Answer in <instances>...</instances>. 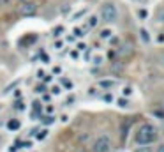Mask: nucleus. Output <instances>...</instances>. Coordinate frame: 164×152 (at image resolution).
I'll use <instances>...</instances> for the list:
<instances>
[{
	"instance_id": "1",
	"label": "nucleus",
	"mask_w": 164,
	"mask_h": 152,
	"mask_svg": "<svg viewBox=\"0 0 164 152\" xmlns=\"http://www.w3.org/2000/svg\"><path fill=\"white\" fill-rule=\"evenodd\" d=\"M157 140V129L152 124H143L136 133V143L138 145H148Z\"/></svg>"
},
{
	"instance_id": "2",
	"label": "nucleus",
	"mask_w": 164,
	"mask_h": 152,
	"mask_svg": "<svg viewBox=\"0 0 164 152\" xmlns=\"http://www.w3.org/2000/svg\"><path fill=\"white\" fill-rule=\"evenodd\" d=\"M101 16H102V19H104L106 23H115V21L118 19V9H117V5L111 4V2L104 4V5L101 7Z\"/></svg>"
},
{
	"instance_id": "3",
	"label": "nucleus",
	"mask_w": 164,
	"mask_h": 152,
	"mask_svg": "<svg viewBox=\"0 0 164 152\" xmlns=\"http://www.w3.org/2000/svg\"><path fill=\"white\" fill-rule=\"evenodd\" d=\"M111 149V140L108 136H99L95 142V152H108Z\"/></svg>"
},
{
	"instance_id": "4",
	"label": "nucleus",
	"mask_w": 164,
	"mask_h": 152,
	"mask_svg": "<svg viewBox=\"0 0 164 152\" xmlns=\"http://www.w3.org/2000/svg\"><path fill=\"white\" fill-rule=\"evenodd\" d=\"M19 14L21 16H34L35 14V11H37V5L34 4V2H25V4H21L19 5Z\"/></svg>"
},
{
	"instance_id": "5",
	"label": "nucleus",
	"mask_w": 164,
	"mask_h": 152,
	"mask_svg": "<svg viewBox=\"0 0 164 152\" xmlns=\"http://www.w3.org/2000/svg\"><path fill=\"white\" fill-rule=\"evenodd\" d=\"M21 128V122L18 120V119H11L9 122H7V129H11V131H16V129H19Z\"/></svg>"
},
{
	"instance_id": "6",
	"label": "nucleus",
	"mask_w": 164,
	"mask_h": 152,
	"mask_svg": "<svg viewBox=\"0 0 164 152\" xmlns=\"http://www.w3.org/2000/svg\"><path fill=\"white\" fill-rule=\"evenodd\" d=\"M41 115V103L39 101H34V106H32V119H37Z\"/></svg>"
},
{
	"instance_id": "7",
	"label": "nucleus",
	"mask_w": 164,
	"mask_h": 152,
	"mask_svg": "<svg viewBox=\"0 0 164 152\" xmlns=\"http://www.w3.org/2000/svg\"><path fill=\"white\" fill-rule=\"evenodd\" d=\"M131 51H132V50H131V44H124V46L118 50V55H120V57H124V55H129Z\"/></svg>"
},
{
	"instance_id": "8",
	"label": "nucleus",
	"mask_w": 164,
	"mask_h": 152,
	"mask_svg": "<svg viewBox=\"0 0 164 152\" xmlns=\"http://www.w3.org/2000/svg\"><path fill=\"white\" fill-rule=\"evenodd\" d=\"M87 25H88V27H90V28H94V27H95V25H97V18H95V16H92V18H90V19H88V23H87Z\"/></svg>"
},
{
	"instance_id": "9",
	"label": "nucleus",
	"mask_w": 164,
	"mask_h": 152,
	"mask_svg": "<svg viewBox=\"0 0 164 152\" xmlns=\"http://www.w3.org/2000/svg\"><path fill=\"white\" fill-rule=\"evenodd\" d=\"M42 122H44L46 126H49V124H53V122H55V117H51V115H49V117H44V119H42Z\"/></svg>"
},
{
	"instance_id": "10",
	"label": "nucleus",
	"mask_w": 164,
	"mask_h": 152,
	"mask_svg": "<svg viewBox=\"0 0 164 152\" xmlns=\"http://www.w3.org/2000/svg\"><path fill=\"white\" fill-rule=\"evenodd\" d=\"M46 135H48V131H46V129L37 131V140H44V138H46Z\"/></svg>"
},
{
	"instance_id": "11",
	"label": "nucleus",
	"mask_w": 164,
	"mask_h": 152,
	"mask_svg": "<svg viewBox=\"0 0 164 152\" xmlns=\"http://www.w3.org/2000/svg\"><path fill=\"white\" fill-rule=\"evenodd\" d=\"M99 85H101V87H104V89H110V87H113V85H115V81H101Z\"/></svg>"
},
{
	"instance_id": "12",
	"label": "nucleus",
	"mask_w": 164,
	"mask_h": 152,
	"mask_svg": "<svg viewBox=\"0 0 164 152\" xmlns=\"http://www.w3.org/2000/svg\"><path fill=\"white\" fill-rule=\"evenodd\" d=\"M14 110H19V112H23V110H25V104H23L21 101H18V103H14Z\"/></svg>"
},
{
	"instance_id": "13",
	"label": "nucleus",
	"mask_w": 164,
	"mask_h": 152,
	"mask_svg": "<svg viewBox=\"0 0 164 152\" xmlns=\"http://www.w3.org/2000/svg\"><path fill=\"white\" fill-rule=\"evenodd\" d=\"M60 32H64V27H57V28L53 30V35H55V37H58V35H60Z\"/></svg>"
},
{
	"instance_id": "14",
	"label": "nucleus",
	"mask_w": 164,
	"mask_h": 152,
	"mask_svg": "<svg viewBox=\"0 0 164 152\" xmlns=\"http://www.w3.org/2000/svg\"><path fill=\"white\" fill-rule=\"evenodd\" d=\"M44 90H46V87H44V85H39V87H35V92H39V94H42Z\"/></svg>"
},
{
	"instance_id": "15",
	"label": "nucleus",
	"mask_w": 164,
	"mask_h": 152,
	"mask_svg": "<svg viewBox=\"0 0 164 152\" xmlns=\"http://www.w3.org/2000/svg\"><path fill=\"white\" fill-rule=\"evenodd\" d=\"M110 34H111L110 30H102V32H101V37H110Z\"/></svg>"
},
{
	"instance_id": "16",
	"label": "nucleus",
	"mask_w": 164,
	"mask_h": 152,
	"mask_svg": "<svg viewBox=\"0 0 164 152\" xmlns=\"http://www.w3.org/2000/svg\"><path fill=\"white\" fill-rule=\"evenodd\" d=\"M134 152H150V149H147V147H140V149H136Z\"/></svg>"
},
{
	"instance_id": "17",
	"label": "nucleus",
	"mask_w": 164,
	"mask_h": 152,
	"mask_svg": "<svg viewBox=\"0 0 164 152\" xmlns=\"http://www.w3.org/2000/svg\"><path fill=\"white\" fill-rule=\"evenodd\" d=\"M74 35H78V37H81V35H83V32H81L79 28H74Z\"/></svg>"
},
{
	"instance_id": "18",
	"label": "nucleus",
	"mask_w": 164,
	"mask_h": 152,
	"mask_svg": "<svg viewBox=\"0 0 164 152\" xmlns=\"http://www.w3.org/2000/svg\"><path fill=\"white\" fill-rule=\"evenodd\" d=\"M62 46H64V43H62V41H57V43H55V48H57V50H60Z\"/></svg>"
},
{
	"instance_id": "19",
	"label": "nucleus",
	"mask_w": 164,
	"mask_h": 152,
	"mask_svg": "<svg viewBox=\"0 0 164 152\" xmlns=\"http://www.w3.org/2000/svg\"><path fill=\"white\" fill-rule=\"evenodd\" d=\"M118 104L124 108V106H127V101H125V99H120V101H118Z\"/></svg>"
},
{
	"instance_id": "20",
	"label": "nucleus",
	"mask_w": 164,
	"mask_h": 152,
	"mask_svg": "<svg viewBox=\"0 0 164 152\" xmlns=\"http://www.w3.org/2000/svg\"><path fill=\"white\" fill-rule=\"evenodd\" d=\"M62 83H64L67 89H71V81H67V80H62Z\"/></svg>"
},
{
	"instance_id": "21",
	"label": "nucleus",
	"mask_w": 164,
	"mask_h": 152,
	"mask_svg": "<svg viewBox=\"0 0 164 152\" xmlns=\"http://www.w3.org/2000/svg\"><path fill=\"white\" fill-rule=\"evenodd\" d=\"M11 0H0V5H9Z\"/></svg>"
},
{
	"instance_id": "22",
	"label": "nucleus",
	"mask_w": 164,
	"mask_h": 152,
	"mask_svg": "<svg viewBox=\"0 0 164 152\" xmlns=\"http://www.w3.org/2000/svg\"><path fill=\"white\" fill-rule=\"evenodd\" d=\"M157 152H164V145H161V147L157 149Z\"/></svg>"
}]
</instances>
